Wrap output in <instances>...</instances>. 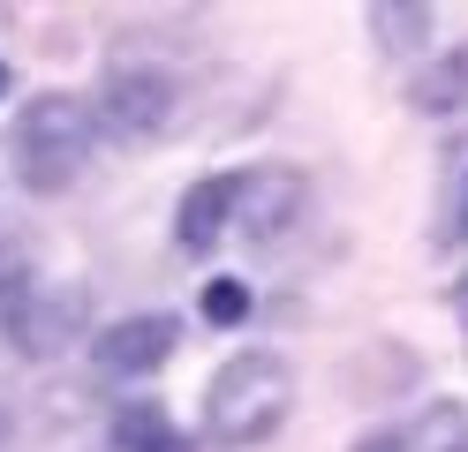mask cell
<instances>
[{
	"instance_id": "cell-12",
	"label": "cell",
	"mask_w": 468,
	"mask_h": 452,
	"mask_svg": "<svg viewBox=\"0 0 468 452\" xmlns=\"http://www.w3.org/2000/svg\"><path fill=\"white\" fill-rule=\"evenodd\" d=\"M431 8H416V0H393V8H386V0H378V8H370V30H378V46H386V53H416L423 38H431Z\"/></svg>"
},
{
	"instance_id": "cell-10",
	"label": "cell",
	"mask_w": 468,
	"mask_h": 452,
	"mask_svg": "<svg viewBox=\"0 0 468 452\" xmlns=\"http://www.w3.org/2000/svg\"><path fill=\"white\" fill-rule=\"evenodd\" d=\"M438 249H468V129L446 151V173H438V226H431Z\"/></svg>"
},
{
	"instance_id": "cell-4",
	"label": "cell",
	"mask_w": 468,
	"mask_h": 452,
	"mask_svg": "<svg viewBox=\"0 0 468 452\" xmlns=\"http://www.w3.org/2000/svg\"><path fill=\"white\" fill-rule=\"evenodd\" d=\"M0 331L16 340V354H53L76 340V294L46 287L38 271H0Z\"/></svg>"
},
{
	"instance_id": "cell-1",
	"label": "cell",
	"mask_w": 468,
	"mask_h": 452,
	"mask_svg": "<svg viewBox=\"0 0 468 452\" xmlns=\"http://www.w3.org/2000/svg\"><path fill=\"white\" fill-rule=\"evenodd\" d=\"M295 415V362L280 347H242L227 354L204 384V437L219 452H257L287 430Z\"/></svg>"
},
{
	"instance_id": "cell-7",
	"label": "cell",
	"mask_w": 468,
	"mask_h": 452,
	"mask_svg": "<svg viewBox=\"0 0 468 452\" xmlns=\"http://www.w3.org/2000/svg\"><path fill=\"white\" fill-rule=\"evenodd\" d=\"M227 234H234V173H204V181H189L182 211H174V241H182L189 257H212Z\"/></svg>"
},
{
	"instance_id": "cell-15",
	"label": "cell",
	"mask_w": 468,
	"mask_h": 452,
	"mask_svg": "<svg viewBox=\"0 0 468 452\" xmlns=\"http://www.w3.org/2000/svg\"><path fill=\"white\" fill-rule=\"evenodd\" d=\"M0 90H8V68H0Z\"/></svg>"
},
{
	"instance_id": "cell-8",
	"label": "cell",
	"mask_w": 468,
	"mask_h": 452,
	"mask_svg": "<svg viewBox=\"0 0 468 452\" xmlns=\"http://www.w3.org/2000/svg\"><path fill=\"white\" fill-rule=\"evenodd\" d=\"M393 452H468V407L461 400H431L408 422H393Z\"/></svg>"
},
{
	"instance_id": "cell-2",
	"label": "cell",
	"mask_w": 468,
	"mask_h": 452,
	"mask_svg": "<svg viewBox=\"0 0 468 452\" xmlns=\"http://www.w3.org/2000/svg\"><path fill=\"white\" fill-rule=\"evenodd\" d=\"M91 151H99V121L76 90H38L31 106L16 113L8 129V159H16V181L31 196H61L91 173Z\"/></svg>"
},
{
	"instance_id": "cell-11",
	"label": "cell",
	"mask_w": 468,
	"mask_h": 452,
	"mask_svg": "<svg viewBox=\"0 0 468 452\" xmlns=\"http://www.w3.org/2000/svg\"><path fill=\"white\" fill-rule=\"evenodd\" d=\"M113 452H189V445H182V430L166 422V407L129 400L122 415H113Z\"/></svg>"
},
{
	"instance_id": "cell-6",
	"label": "cell",
	"mask_w": 468,
	"mask_h": 452,
	"mask_svg": "<svg viewBox=\"0 0 468 452\" xmlns=\"http://www.w3.org/2000/svg\"><path fill=\"white\" fill-rule=\"evenodd\" d=\"M303 204H310V181L287 166L234 173V234H250V241H287L303 226Z\"/></svg>"
},
{
	"instance_id": "cell-5",
	"label": "cell",
	"mask_w": 468,
	"mask_h": 452,
	"mask_svg": "<svg viewBox=\"0 0 468 452\" xmlns=\"http://www.w3.org/2000/svg\"><path fill=\"white\" fill-rule=\"evenodd\" d=\"M174 340H182V324H174L166 310H136V317L106 324L99 340H91V370L113 377V384H144V377H159V370H166Z\"/></svg>"
},
{
	"instance_id": "cell-3",
	"label": "cell",
	"mask_w": 468,
	"mask_h": 452,
	"mask_svg": "<svg viewBox=\"0 0 468 452\" xmlns=\"http://www.w3.org/2000/svg\"><path fill=\"white\" fill-rule=\"evenodd\" d=\"M174 113H182V83H174V68H159V60H122V68H106L99 99H91L99 136H122V143L166 136Z\"/></svg>"
},
{
	"instance_id": "cell-9",
	"label": "cell",
	"mask_w": 468,
	"mask_h": 452,
	"mask_svg": "<svg viewBox=\"0 0 468 452\" xmlns=\"http://www.w3.org/2000/svg\"><path fill=\"white\" fill-rule=\"evenodd\" d=\"M408 106H416V113H468V38L446 46L431 68H416V83H408Z\"/></svg>"
},
{
	"instance_id": "cell-13",
	"label": "cell",
	"mask_w": 468,
	"mask_h": 452,
	"mask_svg": "<svg viewBox=\"0 0 468 452\" xmlns=\"http://www.w3.org/2000/svg\"><path fill=\"white\" fill-rule=\"evenodd\" d=\"M204 317H212V324H242L250 317V287L242 279H212V287H204Z\"/></svg>"
},
{
	"instance_id": "cell-14",
	"label": "cell",
	"mask_w": 468,
	"mask_h": 452,
	"mask_svg": "<svg viewBox=\"0 0 468 452\" xmlns=\"http://www.w3.org/2000/svg\"><path fill=\"white\" fill-rule=\"evenodd\" d=\"M8 430H16V415H8V407H0V445H8Z\"/></svg>"
}]
</instances>
